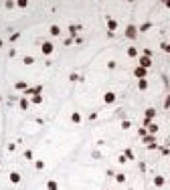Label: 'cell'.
Here are the masks:
<instances>
[{
  "mask_svg": "<svg viewBox=\"0 0 170 190\" xmlns=\"http://www.w3.org/2000/svg\"><path fill=\"white\" fill-rule=\"evenodd\" d=\"M41 51H42V55L45 57H49V55H53V51H55V45L51 43V41H45L41 45Z\"/></svg>",
  "mask_w": 170,
  "mask_h": 190,
  "instance_id": "obj_1",
  "label": "cell"
},
{
  "mask_svg": "<svg viewBox=\"0 0 170 190\" xmlns=\"http://www.w3.org/2000/svg\"><path fill=\"white\" fill-rule=\"evenodd\" d=\"M136 37H138V26H136V24H128V28H126V39L134 41Z\"/></svg>",
  "mask_w": 170,
  "mask_h": 190,
  "instance_id": "obj_2",
  "label": "cell"
},
{
  "mask_svg": "<svg viewBox=\"0 0 170 190\" xmlns=\"http://www.w3.org/2000/svg\"><path fill=\"white\" fill-rule=\"evenodd\" d=\"M138 67H142V69H150V67H152V59L142 55V57L138 59Z\"/></svg>",
  "mask_w": 170,
  "mask_h": 190,
  "instance_id": "obj_3",
  "label": "cell"
},
{
  "mask_svg": "<svg viewBox=\"0 0 170 190\" xmlns=\"http://www.w3.org/2000/svg\"><path fill=\"white\" fill-rule=\"evenodd\" d=\"M116 99H118V95L114 93V91H107V93H103V103H105V105H111Z\"/></svg>",
  "mask_w": 170,
  "mask_h": 190,
  "instance_id": "obj_4",
  "label": "cell"
},
{
  "mask_svg": "<svg viewBox=\"0 0 170 190\" xmlns=\"http://www.w3.org/2000/svg\"><path fill=\"white\" fill-rule=\"evenodd\" d=\"M134 77H138V79H146V77H148V69L136 67V69H134Z\"/></svg>",
  "mask_w": 170,
  "mask_h": 190,
  "instance_id": "obj_5",
  "label": "cell"
},
{
  "mask_svg": "<svg viewBox=\"0 0 170 190\" xmlns=\"http://www.w3.org/2000/svg\"><path fill=\"white\" fill-rule=\"evenodd\" d=\"M152 182H154V186H156V188H162V186H164V184H166V178H164V176H162V174H156V176H154V180H152Z\"/></svg>",
  "mask_w": 170,
  "mask_h": 190,
  "instance_id": "obj_6",
  "label": "cell"
},
{
  "mask_svg": "<svg viewBox=\"0 0 170 190\" xmlns=\"http://www.w3.org/2000/svg\"><path fill=\"white\" fill-rule=\"evenodd\" d=\"M105 22H107V28H109V33H114V31H118V20H116V18H111V16H107V18H105Z\"/></svg>",
  "mask_w": 170,
  "mask_h": 190,
  "instance_id": "obj_7",
  "label": "cell"
},
{
  "mask_svg": "<svg viewBox=\"0 0 170 190\" xmlns=\"http://www.w3.org/2000/svg\"><path fill=\"white\" fill-rule=\"evenodd\" d=\"M152 26H154V24H152L150 20H148V22H142V24L138 26V33H148V31L152 28Z\"/></svg>",
  "mask_w": 170,
  "mask_h": 190,
  "instance_id": "obj_8",
  "label": "cell"
},
{
  "mask_svg": "<svg viewBox=\"0 0 170 190\" xmlns=\"http://www.w3.org/2000/svg\"><path fill=\"white\" fill-rule=\"evenodd\" d=\"M79 31H81V24H69V35H71L73 39L77 37V33H79Z\"/></svg>",
  "mask_w": 170,
  "mask_h": 190,
  "instance_id": "obj_9",
  "label": "cell"
},
{
  "mask_svg": "<svg viewBox=\"0 0 170 190\" xmlns=\"http://www.w3.org/2000/svg\"><path fill=\"white\" fill-rule=\"evenodd\" d=\"M14 89H16V91H22V93H24V91L29 89V85H26V81H16V83H14Z\"/></svg>",
  "mask_w": 170,
  "mask_h": 190,
  "instance_id": "obj_10",
  "label": "cell"
},
{
  "mask_svg": "<svg viewBox=\"0 0 170 190\" xmlns=\"http://www.w3.org/2000/svg\"><path fill=\"white\" fill-rule=\"evenodd\" d=\"M146 130H148V134H152V136H156V134H158V130H160V126L152 121V123H150V126H148Z\"/></svg>",
  "mask_w": 170,
  "mask_h": 190,
  "instance_id": "obj_11",
  "label": "cell"
},
{
  "mask_svg": "<svg viewBox=\"0 0 170 190\" xmlns=\"http://www.w3.org/2000/svg\"><path fill=\"white\" fill-rule=\"evenodd\" d=\"M49 33H51V37H59V35H61V26H59V24H53V26L49 28Z\"/></svg>",
  "mask_w": 170,
  "mask_h": 190,
  "instance_id": "obj_12",
  "label": "cell"
},
{
  "mask_svg": "<svg viewBox=\"0 0 170 190\" xmlns=\"http://www.w3.org/2000/svg\"><path fill=\"white\" fill-rule=\"evenodd\" d=\"M47 190H59V182L57 180H47Z\"/></svg>",
  "mask_w": 170,
  "mask_h": 190,
  "instance_id": "obj_13",
  "label": "cell"
},
{
  "mask_svg": "<svg viewBox=\"0 0 170 190\" xmlns=\"http://www.w3.org/2000/svg\"><path fill=\"white\" fill-rule=\"evenodd\" d=\"M138 89H140V91H146V89H148V79H138Z\"/></svg>",
  "mask_w": 170,
  "mask_h": 190,
  "instance_id": "obj_14",
  "label": "cell"
},
{
  "mask_svg": "<svg viewBox=\"0 0 170 190\" xmlns=\"http://www.w3.org/2000/svg\"><path fill=\"white\" fill-rule=\"evenodd\" d=\"M142 142L146 144V146H148V144H154V142H156V136H152V134H148V136H144V138H142Z\"/></svg>",
  "mask_w": 170,
  "mask_h": 190,
  "instance_id": "obj_15",
  "label": "cell"
},
{
  "mask_svg": "<svg viewBox=\"0 0 170 190\" xmlns=\"http://www.w3.org/2000/svg\"><path fill=\"white\" fill-rule=\"evenodd\" d=\"M69 81H71V83H77V81H83V77H81L79 73H71V75H69Z\"/></svg>",
  "mask_w": 170,
  "mask_h": 190,
  "instance_id": "obj_16",
  "label": "cell"
},
{
  "mask_svg": "<svg viewBox=\"0 0 170 190\" xmlns=\"http://www.w3.org/2000/svg\"><path fill=\"white\" fill-rule=\"evenodd\" d=\"M154 117H156V109H154V107H148V109H146V119H154Z\"/></svg>",
  "mask_w": 170,
  "mask_h": 190,
  "instance_id": "obj_17",
  "label": "cell"
},
{
  "mask_svg": "<svg viewBox=\"0 0 170 190\" xmlns=\"http://www.w3.org/2000/svg\"><path fill=\"white\" fill-rule=\"evenodd\" d=\"M71 121H73V123H81V113H79V111H73V113H71Z\"/></svg>",
  "mask_w": 170,
  "mask_h": 190,
  "instance_id": "obj_18",
  "label": "cell"
},
{
  "mask_svg": "<svg viewBox=\"0 0 170 190\" xmlns=\"http://www.w3.org/2000/svg\"><path fill=\"white\" fill-rule=\"evenodd\" d=\"M10 182H12V184H18V182H20V174H18V172H10Z\"/></svg>",
  "mask_w": 170,
  "mask_h": 190,
  "instance_id": "obj_19",
  "label": "cell"
},
{
  "mask_svg": "<svg viewBox=\"0 0 170 190\" xmlns=\"http://www.w3.org/2000/svg\"><path fill=\"white\" fill-rule=\"evenodd\" d=\"M18 105H20V109H22V111H26V109H29V99H26V97H22V99L18 101Z\"/></svg>",
  "mask_w": 170,
  "mask_h": 190,
  "instance_id": "obj_20",
  "label": "cell"
},
{
  "mask_svg": "<svg viewBox=\"0 0 170 190\" xmlns=\"http://www.w3.org/2000/svg\"><path fill=\"white\" fill-rule=\"evenodd\" d=\"M31 101H33L35 105H41V103H42V95L41 93H39V95H33V97H31Z\"/></svg>",
  "mask_w": 170,
  "mask_h": 190,
  "instance_id": "obj_21",
  "label": "cell"
},
{
  "mask_svg": "<svg viewBox=\"0 0 170 190\" xmlns=\"http://www.w3.org/2000/svg\"><path fill=\"white\" fill-rule=\"evenodd\" d=\"M22 63H24V65H29V67H31V65H35V57H31V55H26V57H24V59H22Z\"/></svg>",
  "mask_w": 170,
  "mask_h": 190,
  "instance_id": "obj_22",
  "label": "cell"
},
{
  "mask_svg": "<svg viewBox=\"0 0 170 190\" xmlns=\"http://www.w3.org/2000/svg\"><path fill=\"white\" fill-rule=\"evenodd\" d=\"M128 57H132V59L138 57V49L136 47H128Z\"/></svg>",
  "mask_w": 170,
  "mask_h": 190,
  "instance_id": "obj_23",
  "label": "cell"
},
{
  "mask_svg": "<svg viewBox=\"0 0 170 190\" xmlns=\"http://www.w3.org/2000/svg\"><path fill=\"white\" fill-rule=\"evenodd\" d=\"M124 156H126L128 160H136V156H134V152H132L130 148H126V150H124Z\"/></svg>",
  "mask_w": 170,
  "mask_h": 190,
  "instance_id": "obj_24",
  "label": "cell"
},
{
  "mask_svg": "<svg viewBox=\"0 0 170 190\" xmlns=\"http://www.w3.org/2000/svg\"><path fill=\"white\" fill-rule=\"evenodd\" d=\"M114 178H116V182H118V184H124V182H126V174H116Z\"/></svg>",
  "mask_w": 170,
  "mask_h": 190,
  "instance_id": "obj_25",
  "label": "cell"
},
{
  "mask_svg": "<svg viewBox=\"0 0 170 190\" xmlns=\"http://www.w3.org/2000/svg\"><path fill=\"white\" fill-rule=\"evenodd\" d=\"M130 128H132V121H130V119H124V121H122V130L126 132V130H130Z\"/></svg>",
  "mask_w": 170,
  "mask_h": 190,
  "instance_id": "obj_26",
  "label": "cell"
},
{
  "mask_svg": "<svg viewBox=\"0 0 170 190\" xmlns=\"http://www.w3.org/2000/svg\"><path fill=\"white\" fill-rule=\"evenodd\" d=\"M14 6H16V2H12V0H8V2H4V8H6V10H12Z\"/></svg>",
  "mask_w": 170,
  "mask_h": 190,
  "instance_id": "obj_27",
  "label": "cell"
},
{
  "mask_svg": "<svg viewBox=\"0 0 170 190\" xmlns=\"http://www.w3.org/2000/svg\"><path fill=\"white\" fill-rule=\"evenodd\" d=\"M35 168H37V170H45V162H42V160H37V162H35Z\"/></svg>",
  "mask_w": 170,
  "mask_h": 190,
  "instance_id": "obj_28",
  "label": "cell"
},
{
  "mask_svg": "<svg viewBox=\"0 0 170 190\" xmlns=\"http://www.w3.org/2000/svg\"><path fill=\"white\" fill-rule=\"evenodd\" d=\"M16 6H18V8H26V6H29V0H18Z\"/></svg>",
  "mask_w": 170,
  "mask_h": 190,
  "instance_id": "obj_29",
  "label": "cell"
},
{
  "mask_svg": "<svg viewBox=\"0 0 170 190\" xmlns=\"http://www.w3.org/2000/svg\"><path fill=\"white\" fill-rule=\"evenodd\" d=\"M24 158H26V160H35V154H33V150H26V152H24Z\"/></svg>",
  "mask_w": 170,
  "mask_h": 190,
  "instance_id": "obj_30",
  "label": "cell"
},
{
  "mask_svg": "<svg viewBox=\"0 0 170 190\" xmlns=\"http://www.w3.org/2000/svg\"><path fill=\"white\" fill-rule=\"evenodd\" d=\"M18 37H20V33H12V35H10V43H16Z\"/></svg>",
  "mask_w": 170,
  "mask_h": 190,
  "instance_id": "obj_31",
  "label": "cell"
},
{
  "mask_svg": "<svg viewBox=\"0 0 170 190\" xmlns=\"http://www.w3.org/2000/svg\"><path fill=\"white\" fill-rule=\"evenodd\" d=\"M73 43H75V39H73V37H69V39H65V43H63V45H65V47H71Z\"/></svg>",
  "mask_w": 170,
  "mask_h": 190,
  "instance_id": "obj_32",
  "label": "cell"
},
{
  "mask_svg": "<svg viewBox=\"0 0 170 190\" xmlns=\"http://www.w3.org/2000/svg\"><path fill=\"white\" fill-rule=\"evenodd\" d=\"M138 136H140V138L148 136V130H146V128H140V130H138Z\"/></svg>",
  "mask_w": 170,
  "mask_h": 190,
  "instance_id": "obj_33",
  "label": "cell"
},
{
  "mask_svg": "<svg viewBox=\"0 0 170 190\" xmlns=\"http://www.w3.org/2000/svg\"><path fill=\"white\" fill-rule=\"evenodd\" d=\"M160 49H162L164 53H170V43H162V45H160Z\"/></svg>",
  "mask_w": 170,
  "mask_h": 190,
  "instance_id": "obj_34",
  "label": "cell"
},
{
  "mask_svg": "<svg viewBox=\"0 0 170 190\" xmlns=\"http://www.w3.org/2000/svg\"><path fill=\"white\" fill-rule=\"evenodd\" d=\"M6 148H8V152H14V150H16V142H10Z\"/></svg>",
  "mask_w": 170,
  "mask_h": 190,
  "instance_id": "obj_35",
  "label": "cell"
},
{
  "mask_svg": "<svg viewBox=\"0 0 170 190\" xmlns=\"http://www.w3.org/2000/svg\"><path fill=\"white\" fill-rule=\"evenodd\" d=\"M118 162H120V164H126V162H128V158L124 156V154H122V156H118Z\"/></svg>",
  "mask_w": 170,
  "mask_h": 190,
  "instance_id": "obj_36",
  "label": "cell"
},
{
  "mask_svg": "<svg viewBox=\"0 0 170 190\" xmlns=\"http://www.w3.org/2000/svg\"><path fill=\"white\" fill-rule=\"evenodd\" d=\"M116 67H118L116 61H109V63H107V69H116Z\"/></svg>",
  "mask_w": 170,
  "mask_h": 190,
  "instance_id": "obj_37",
  "label": "cell"
},
{
  "mask_svg": "<svg viewBox=\"0 0 170 190\" xmlns=\"http://www.w3.org/2000/svg\"><path fill=\"white\" fill-rule=\"evenodd\" d=\"M97 119V111H93V113H89V121H95Z\"/></svg>",
  "mask_w": 170,
  "mask_h": 190,
  "instance_id": "obj_38",
  "label": "cell"
},
{
  "mask_svg": "<svg viewBox=\"0 0 170 190\" xmlns=\"http://www.w3.org/2000/svg\"><path fill=\"white\" fill-rule=\"evenodd\" d=\"M91 156H93V158H95V160H99V158H101V154H99V152H97V150H93V154H91Z\"/></svg>",
  "mask_w": 170,
  "mask_h": 190,
  "instance_id": "obj_39",
  "label": "cell"
},
{
  "mask_svg": "<svg viewBox=\"0 0 170 190\" xmlns=\"http://www.w3.org/2000/svg\"><path fill=\"white\" fill-rule=\"evenodd\" d=\"M148 150H158V144L154 142V144H148Z\"/></svg>",
  "mask_w": 170,
  "mask_h": 190,
  "instance_id": "obj_40",
  "label": "cell"
},
{
  "mask_svg": "<svg viewBox=\"0 0 170 190\" xmlns=\"http://www.w3.org/2000/svg\"><path fill=\"white\" fill-rule=\"evenodd\" d=\"M164 107L170 109V93H168V97H166V101H164Z\"/></svg>",
  "mask_w": 170,
  "mask_h": 190,
  "instance_id": "obj_41",
  "label": "cell"
},
{
  "mask_svg": "<svg viewBox=\"0 0 170 190\" xmlns=\"http://www.w3.org/2000/svg\"><path fill=\"white\" fill-rule=\"evenodd\" d=\"M160 152H162V156H168V154H170L168 148H160Z\"/></svg>",
  "mask_w": 170,
  "mask_h": 190,
  "instance_id": "obj_42",
  "label": "cell"
},
{
  "mask_svg": "<svg viewBox=\"0 0 170 190\" xmlns=\"http://www.w3.org/2000/svg\"><path fill=\"white\" fill-rule=\"evenodd\" d=\"M164 6H166V8H170V0H166V2H164Z\"/></svg>",
  "mask_w": 170,
  "mask_h": 190,
  "instance_id": "obj_43",
  "label": "cell"
},
{
  "mask_svg": "<svg viewBox=\"0 0 170 190\" xmlns=\"http://www.w3.org/2000/svg\"><path fill=\"white\" fill-rule=\"evenodd\" d=\"M2 47H4V41H0V49H2Z\"/></svg>",
  "mask_w": 170,
  "mask_h": 190,
  "instance_id": "obj_44",
  "label": "cell"
}]
</instances>
